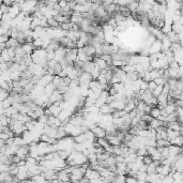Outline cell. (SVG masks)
Instances as JSON below:
<instances>
[{
    "label": "cell",
    "instance_id": "6da1fadb",
    "mask_svg": "<svg viewBox=\"0 0 183 183\" xmlns=\"http://www.w3.org/2000/svg\"><path fill=\"white\" fill-rule=\"evenodd\" d=\"M16 155H18L21 157V159H25L26 157L29 154V146L28 145H24V146H21L18 149H17V151H16Z\"/></svg>",
    "mask_w": 183,
    "mask_h": 183
},
{
    "label": "cell",
    "instance_id": "7a4b0ae2",
    "mask_svg": "<svg viewBox=\"0 0 183 183\" xmlns=\"http://www.w3.org/2000/svg\"><path fill=\"white\" fill-rule=\"evenodd\" d=\"M91 131L93 132V134H94V136H96V138L105 137V135H106V132H105V130H104L103 127L98 126V124L93 127V129H91Z\"/></svg>",
    "mask_w": 183,
    "mask_h": 183
},
{
    "label": "cell",
    "instance_id": "3957f363",
    "mask_svg": "<svg viewBox=\"0 0 183 183\" xmlns=\"http://www.w3.org/2000/svg\"><path fill=\"white\" fill-rule=\"evenodd\" d=\"M82 120H84L82 116H77V115H75V116H73V117H70L69 122L71 123V124L75 125V126H79V125H82Z\"/></svg>",
    "mask_w": 183,
    "mask_h": 183
},
{
    "label": "cell",
    "instance_id": "277c9868",
    "mask_svg": "<svg viewBox=\"0 0 183 183\" xmlns=\"http://www.w3.org/2000/svg\"><path fill=\"white\" fill-rule=\"evenodd\" d=\"M82 48H84V51L87 56H94L96 55V48L92 44H86Z\"/></svg>",
    "mask_w": 183,
    "mask_h": 183
},
{
    "label": "cell",
    "instance_id": "5b68a950",
    "mask_svg": "<svg viewBox=\"0 0 183 183\" xmlns=\"http://www.w3.org/2000/svg\"><path fill=\"white\" fill-rule=\"evenodd\" d=\"M56 89H57V87L55 86V84L51 82H49V84H47L46 86H44V93H45L46 96H49Z\"/></svg>",
    "mask_w": 183,
    "mask_h": 183
},
{
    "label": "cell",
    "instance_id": "8992f818",
    "mask_svg": "<svg viewBox=\"0 0 183 183\" xmlns=\"http://www.w3.org/2000/svg\"><path fill=\"white\" fill-rule=\"evenodd\" d=\"M161 43H162V51H166V49H169L170 45H171V42H170V40L168 39V37L166 35H164V37H162Z\"/></svg>",
    "mask_w": 183,
    "mask_h": 183
},
{
    "label": "cell",
    "instance_id": "52a82bcc",
    "mask_svg": "<svg viewBox=\"0 0 183 183\" xmlns=\"http://www.w3.org/2000/svg\"><path fill=\"white\" fill-rule=\"evenodd\" d=\"M57 178L62 182V181H70V173H66L63 169L57 171Z\"/></svg>",
    "mask_w": 183,
    "mask_h": 183
},
{
    "label": "cell",
    "instance_id": "ba28073f",
    "mask_svg": "<svg viewBox=\"0 0 183 183\" xmlns=\"http://www.w3.org/2000/svg\"><path fill=\"white\" fill-rule=\"evenodd\" d=\"M61 100H62V94H61L57 89L49 96V101H51V103L57 102V101H61Z\"/></svg>",
    "mask_w": 183,
    "mask_h": 183
},
{
    "label": "cell",
    "instance_id": "9c48e42d",
    "mask_svg": "<svg viewBox=\"0 0 183 183\" xmlns=\"http://www.w3.org/2000/svg\"><path fill=\"white\" fill-rule=\"evenodd\" d=\"M166 135H167L168 140H171V139H173L176 136L181 135V134L179 131H173V130H171V129H168L167 127V129H166Z\"/></svg>",
    "mask_w": 183,
    "mask_h": 183
},
{
    "label": "cell",
    "instance_id": "30bf717a",
    "mask_svg": "<svg viewBox=\"0 0 183 183\" xmlns=\"http://www.w3.org/2000/svg\"><path fill=\"white\" fill-rule=\"evenodd\" d=\"M21 48H23L25 54H29V55H31V53L35 49L32 43H24V44H21Z\"/></svg>",
    "mask_w": 183,
    "mask_h": 183
},
{
    "label": "cell",
    "instance_id": "8fae6325",
    "mask_svg": "<svg viewBox=\"0 0 183 183\" xmlns=\"http://www.w3.org/2000/svg\"><path fill=\"white\" fill-rule=\"evenodd\" d=\"M19 45V43H18V41L16 40L15 37H9L8 39V41L5 42V47L8 48V47H14L15 48L16 46H18Z\"/></svg>",
    "mask_w": 183,
    "mask_h": 183
},
{
    "label": "cell",
    "instance_id": "7c38bea8",
    "mask_svg": "<svg viewBox=\"0 0 183 183\" xmlns=\"http://www.w3.org/2000/svg\"><path fill=\"white\" fill-rule=\"evenodd\" d=\"M112 112H114V109L109 106V104H107V103H104L103 105L100 107V112H101V114H112Z\"/></svg>",
    "mask_w": 183,
    "mask_h": 183
},
{
    "label": "cell",
    "instance_id": "4fadbf2b",
    "mask_svg": "<svg viewBox=\"0 0 183 183\" xmlns=\"http://www.w3.org/2000/svg\"><path fill=\"white\" fill-rule=\"evenodd\" d=\"M169 143H171V145H176V146L182 147V145H183V137H182V135L176 136L173 139L169 140Z\"/></svg>",
    "mask_w": 183,
    "mask_h": 183
},
{
    "label": "cell",
    "instance_id": "5bb4252c",
    "mask_svg": "<svg viewBox=\"0 0 183 183\" xmlns=\"http://www.w3.org/2000/svg\"><path fill=\"white\" fill-rule=\"evenodd\" d=\"M0 57H1V58H2L3 60L5 61V62H8V61L12 60V58H11L10 55H9V53H8V49H7V47L0 51Z\"/></svg>",
    "mask_w": 183,
    "mask_h": 183
},
{
    "label": "cell",
    "instance_id": "9a60e30c",
    "mask_svg": "<svg viewBox=\"0 0 183 183\" xmlns=\"http://www.w3.org/2000/svg\"><path fill=\"white\" fill-rule=\"evenodd\" d=\"M126 77H127V80H129V82H134V80H136L137 78H139V77H138V73L136 71L127 72Z\"/></svg>",
    "mask_w": 183,
    "mask_h": 183
},
{
    "label": "cell",
    "instance_id": "2e32d148",
    "mask_svg": "<svg viewBox=\"0 0 183 183\" xmlns=\"http://www.w3.org/2000/svg\"><path fill=\"white\" fill-rule=\"evenodd\" d=\"M14 145L21 147V146H24V145H27V143L21 136H14Z\"/></svg>",
    "mask_w": 183,
    "mask_h": 183
},
{
    "label": "cell",
    "instance_id": "e0dca14e",
    "mask_svg": "<svg viewBox=\"0 0 183 183\" xmlns=\"http://www.w3.org/2000/svg\"><path fill=\"white\" fill-rule=\"evenodd\" d=\"M47 21V26L51 27V28H56V27L60 26V24H59L58 21L54 18V17H49V18H47V21Z\"/></svg>",
    "mask_w": 183,
    "mask_h": 183
},
{
    "label": "cell",
    "instance_id": "ac0fdd59",
    "mask_svg": "<svg viewBox=\"0 0 183 183\" xmlns=\"http://www.w3.org/2000/svg\"><path fill=\"white\" fill-rule=\"evenodd\" d=\"M123 121H124V118L123 117H118V118H112V124L115 125L116 127H119L122 125V123H123Z\"/></svg>",
    "mask_w": 183,
    "mask_h": 183
},
{
    "label": "cell",
    "instance_id": "d6986e66",
    "mask_svg": "<svg viewBox=\"0 0 183 183\" xmlns=\"http://www.w3.org/2000/svg\"><path fill=\"white\" fill-rule=\"evenodd\" d=\"M85 135H86V138H87V140H90V141H96V137L94 136L93 132L91 130H88L87 132H85Z\"/></svg>",
    "mask_w": 183,
    "mask_h": 183
},
{
    "label": "cell",
    "instance_id": "ffe728a7",
    "mask_svg": "<svg viewBox=\"0 0 183 183\" xmlns=\"http://www.w3.org/2000/svg\"><path fill=\"white\" fill-rule=\"evenodd\" d=\"M159 112H161V109L157 106H154L151 108V112H150V116L152 118H157L159 116Z\"/></svg>",
    "mask_w": 183,
    "mask_h": 183
},
{
    "label": "cell",
    "instance_id": "44dd1931",
    "mask_svg": "<svg viewBox=\"0 0 183 183\" xmlns=\"http://www.w3.org/2000/svg\"><path fill=\"white\" fill-rule=\"evenodd\" d=\"M73 139H74L75 143H84V141L87 140L85 133H82V134H79V135L75 136V137H73Z\"/></svg>",
    "mask_w": 183,
    "mask_h": 183
},
{
    "label": "cell",
    "instance_id": "7402d4cb",
    "mask_svg": "<svg viewBox=\"0 0 183 183\" xmlns=\"http://www.w3.org/2000/svg\"><path fill=\"white\" fill-rule=\"evenodd\" d=\"M170 27H171V31H173L175 33H181V24L180 23H173Z\"/></svg>",
    "mask_w": 183,
    "mask_h": 183
},
{
    "label": "cell",
    "instance_id": "603a6c76",
    "mask_svg": "<svg viewBox=\"0 0 183 183\" xmlns=\"http://www.w3.org/2000/svg\"><path fill=\"white\" fill-rule=\"evenodd\" d=\"M162 91H163V85H157V87H155V89L152 91V94H153V96L157 98V96H159V94L162 93Z\"/></svg>",
    "mask_w": 183,
    "mask_h": 183
},
{
    "label": "cell",
    "instance_id": "cb8c5ba5",
    "mask_svg": "<svg viewBox=\"0 0 183 183\" xmlns=\"http://www.w3.org/2000/svg\"><path fill=\"white\" fill-rule=\"evenodd\" d=\"M9 96V91L4 90V89H1L0 88V101H3Z\"/></svg>",
    "mask_w": 183,
    "mask_h": 183
},
{
    "label": "cell",
    "instance_id": "d4e9b609",
    "mask_svg": "<svg viewBox=\"0 0 183 183\" xmlns=\"http://www.w3.org/2000/svg\"><path fill=\"white\" fill-rule=\"evenodd\" d=\"M154 80V82L157 84V85H164L165 82H167V79H165L164 77L163 76H159V77H157L155 79H153Z\"/></svg>",
    "mask_w": 183,
    "mask_h": 183
},
{
    "label": "cell",
    "instance_id": "484cf974",
    "mask_svg": "<svg viewBox=\"0 0 183 183\" xmlns=\"http://www.w3.org/2000/svg\"><path fill=\"white\" fill-rule=\"evenodd\" d=\"M152 119H153V118L150 116V114H143L140 120H143V121H145L146 123H148V124H149V123H150V121H151Z\"/></svg>",
    "mask_w": 183,
    "mask_h": 183
},
{
    "label": "cell",
    "instance_id": "4316f807",
    "mask_svg": "<svg viewBox=\"0 0 183 183\" xmlns=\"http://www.w3.org/2000/svg\"><path fill=\"white\" fill-rule=\"evenodd\" d=\"M11 105H12V101L10 100V98H7L5 100H3L2 101V107L3 108H8V107H10Z\"/></svg>",
    "mask_w": 183,
    "mask_h": 183
},
{
    "label": "cell",
    "instance_id": "83f0119b",
    "mask_svg": "<svg viewBox=\"0 0 183 183\" xmlns=\"http://www.w3.org/2000/svg\"><path fill=\"white\" fill-rule=\"evenodd\" d=\"M153 159H152V157L149 155V154H146L145 157H143V164H146V165H149L150 163L152 162Z\"/></svg>",
    "mask_w": 183,
    "mask_h": 183
},
{
    "label": "cell",
    "instance_id": "f1b7e54d",
    "mask_svg": "<svg viewBox=\"0 0 183 183\" xmlns=\"http://www.w3.org/2000/svg\"><path fill=\"white\" fill-rule=\"evenodd\" d=\"M125 182L127 183H136L137 182V179H136V177H132V176H127L125 177Z\"/></svg>",
    "mask_w": 183,
    "mask_h": 183
},
{
    "label": "cell",
    "instance_id": "f546056e",
    "mask_svg": "<svg viewBox=\"0 0 183 183\" xmlns=\"http://www.w3.org/2000/svg\"><path fill=\"white\" fill-rule=\"evenodd\" d=\"M157 84H155V82H154V80H150V82H148V90L149 91H153L154 89H155V87H157Z\"/></svg>",
    "mask_w": 183,
    "mask_h": 183
},
{
    "label": "cell",
    "instance_id": "4dcf8cb0",
    "mask_svg": "<svg viewBox=\"0 0 183 183\" xmlns=\"http://www.w3.org/2000/svg\"><path fill=\"white\" fill-rule=\"evenodd\" d=\"M37 120L39 122H41V123H43V124H46V123H47V116H46V115H42V116H40Z\"/></svg>",
    "mask_w": 183,
    "mask_h": 183
},
{
    "label": "cell",
    "instance_id": "1f68e13d",
    "mask_svg": "<svg viewBox=\"0 0 183 183\" xmlns=\"http://www.w3.org/2000/svg\"><path fill=\"white\" fill-rule=\"evenodd\" d=\"M54 71H55V75L59 74V72L62 71V66H61V64L59 62H57L56 65L54 66Z\"/></svg>",
    "mask_w": 183,
    "mask_h": 183
},
{
    "label": "cell",
    "instance_id": "d6a6232c",
    "mask_svg": "<svg viewBox=\"0 0 183 183\" xmlns=\"http://www.w3.org/2000/svg\"><path fill=\"white\" fill-rule=\"evenodd\" d=\"M57 62H58V61H57L56 59H51V60H48L47 61V66H48V68H51V69H54V66L56 65Z\"/></svg>",
    "mask_w": 183,
    "mask_h": 183
},
{
    "label": "cell",
    "instance_id": "836d02e7",
    "mask_svg": "<svg viewBox=\"0 0 183 183\" xmlns=\"http://www.w3.org/2000/svg\"><path fill=\"white\" fill-rule=\"evenodd\" d=\"M7 49H8V53H9V55H10L11 58H14V57H15V48L14 47H8Z\"/></svg>",
    "mask_w": 183,
    "mask_h": 183
},
{
    "label": "cell",
    "instance_id": "e575fe53",
    "mask_svg": "<svg viewBox=\"0 0 183 183\" xmlns=\"http://www.w3.org/2000/svg\"><path fill=\"white\" fill-rule=\"evenodd\" d=\"M139 88H140L141 91H146L147 89H148V82H145V80H143L140 84V86H139Z\"/></svg>",
    "mask_w": 183,
    "mask_h": 183
},
{
    "label": "cell",
    "instance_id": "d590c367",
    "mask_svg": "<svg viewBox=\"0 0 183 183\" xmlns=\"http://www.w3.org/2000/svg\"><path fill=\"white\" fill-rule=\"evenodd\" d=\"M7 138H9V135L7 134V133H4V132L0 133V139H3V140H5Z\"/></svg>",
    "mask_w": 183,
    "mask_h": 183
},
{
    "label": "cell",
    "instance_id": "8d00e7d4",
    "mask_svg": "<svg viewBox=\"0 0 183 183\" xmlns=\"http://www.w3.org/2000/svg\"><path fill=\"white\" fill-rule=\"evenodd\" d=\"M62 79H63V82H64V84H65V85H68V86H69V84H70V82H71V80H72L69 76H65V77H63Z\"/></svg>",
    "mask_w": 183,
    "mask_h": 183
},
{
    "label": "cell",
    "instance_id": "74e56055",
    "mask_svg": "<svg viewBox=\"0 0 183 183\" xmlns=\"http://www.w3.org/2000/svg\"><path fill=\"white\" fill-rule=\"evenodd\" d=\"M66 3L68 2H66L65 0H60V1L58 2V4L60 5L61 8H64V7H66Z\"/></svg>",
    "mask_w": 183,
    "mask_h": 183
},
{
    "label": "cell",
    "instance_id": "f35d334b",
    "mask_svg": "<svg viewBox=\"0 0 183 183\" xmlns=\"http://www.w3.org/2000/svg\"><path fill=\"white\" fill-rule=\"evenodd\" d=\"M5 48V43H0V51Z\"/></svg>",
    "mask_w": 183,
    "mask_h": 183
},
{
    "label": "cell",
    "instance_id": "ab89813d",
    "mask_svg": "<svg viewBox=\"0 0 183 183\" xmlns=\"http://www.w3.org/2000/svg\"><path fill=\"white\" fill-rule=\"evenodd\" d=\"M176 1H178V2H182V0H176Z\"/></svg>",
    "mask_w": 183,
    "mask_h": 183
}]
</instances>
